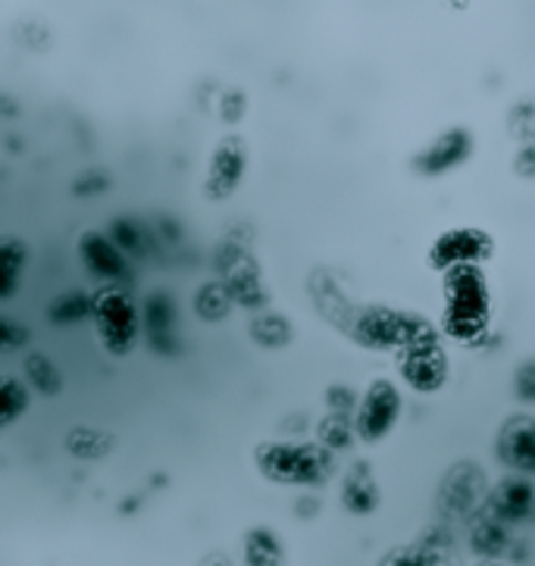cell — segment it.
I'll list each match as a JSON object with an SVG mask.
<instances>
[{
  "label": "cell",
  "mask_w": 535,
  "mask_h": 566,
  "mask_svg": "<svg viewBox=\"0 0 535 566\" xmlns=\"http://www.w3.org/2000/svg\"><path fill=\"white\" fill-rule=\"evenodd\" d=\"M311 297L319 316L342 332L348 342L376 354H398L410 342L439 332L423 313L391 307V304H360L345 292L329 273L311 275Z\"/></svg>",
  "instance_id": "6da1fadb"
},
{
  "label": "cell",
  "mask_w": 535,
  "mask_h": 566,
  "mask_svg": "<svg viewBox=\"0 0 535 566\" xmlns=\"http://www.w3.org/2000/svg\"><path fill=\"white\" fill-rule=\"evenodd\" d=\"M263 482L279 489H319L335 475V454L304 439H263L251 451Z\"/></svg>",
  "instance_id": "7a4b0ae2"
},
{
  "label": "cell",
  "mask_w": 535,
  "mask_h": 566,
  "mask_svg": "<svg viewBox=\"0 0 535 566\" xmlns=\"http://www.w3.org/2000/svg\"><path fill=\"white\" fill-rule=\"evenodd\" d=\"M492 319V289L482 266H458L442 273V332L470 345L485 335Z\"/></svg>",
  "instance_id": "3957f363"
},
{
  "label": "cell",
  "mask_w": 535,
  "mask_h": 566,
  "mask_svg": "<svg viewBox=\"0 0 535 566\" xmlns=\"http://www.w3.org/2000/svg\"><path fill=\"white\" fill-rule=\"evenodd\" d=\"M94 338L113 360H126L141 342V307L126 285H101L92 292Z\"/></svg>",
  "instance_id": "277c9868"
},
{
  "label": "cell",
  "mask_w": 535,
  "mask_h": 566,
  "mask_svg": "<svg viewBox=\"0 0 535 566\" xmlns=\"http://www.w3.org/2000/svg\"><path fill=\"white\" fill-rule=\"evenodd\" d=\"M405 413V395L401 388L379 376L360 391L357 407H354V436L360 444H382V441L398 429Z\"/></svg>",
  "instance_id": "5b68a950"
},
{
  "label": "cell",
  "mask_w": 535,
  "mask_h": 566,
  "mask_svg": "<svg viewBox=\"0 0 535 566\" xmlns=\"http://www.w3.org/2000/svg\"><path fill=\"white\" fill-rule=\"evenodd\" d=\"M395 366H398L401 382L417 395H439L451 379V357H448V347L442 345L439 332L401 347L395 354Z\"/></svg>",
  "instance_id": "8992f818"
},
{
  "label": "cell",
  "mask_w": 535,
  "mask_h": 566,
  "mask_svg": "<svg viewBox=\"0 0 535 566\" xmlns=\"http://www.w3.org/2000/svg\"><path fill=\"white\" fill-rule=\"evenodd\" d=\"M251 166V154L241 135H225L210 150V160L203 169L201 195L207 203H225L239 195L241 182L248 176Z\"/></svg>",
  "instance_id": "52a82bcc"
},
{
  "label": "cell",
  "mask_w": 535,
  "mask_h": 566,
  "mask_svg": "<svg viewBox=\"0 0 535 566\" xmlns=\"http://www.w3.org/2000/svg\"><path fill=\"white\" fill-rule=\"evenodd\" d=\"M495 254V241L480 226H454L444 229L426 251V263L436 273H448L458 266H485Z\"/></svg>",
  "instance_id": "ba28073f"
},
{
  "label": "cell",
  "mask_w": 535,
  "mask_h": 566,
  "mask_svg": "<svg viewBox=\"0 0 535 566\" xmlns=\"http://www.w3.org/2000/svg\"><path fill=\"white\" fill-rule=\"evenodd\" d=\"M75 254H78L82 270L101 285H126L135 275L129 256L123 254L113 244V238L101 229H85L75 241Z\"/></svg>",
  "instance_id": "9c48e42d"
},
{
  "label": "cell",
  "mask_w": 535,
  "mask_h": 566,
  "mask_svg": "<svg viewBox=\"0 0 535 566\" xmlns=\"http://www.w3.org/2000/svg\"><path fill=\"white\" fill-rule=\"evenodd\" d=\"M495 457L511 475H523L535 482V417L514 413L501 422L495 436Z\"/></svg>",
  "instance_id": "30bf717a"
},
{
  "label": "cell",
  "mask_w": 535,
  "mask_h": 566,
  "mask_svg": "<svg viewBox=\"0 0 535 566\" xmlns=\"http://www.w3.org/2000/svg\"><path fill=\"white\" fill-rule=\"evenodd\" d=\"M473 147L476 142H473L470 128H448L413 157V172L423 179H442L473 157Z\"/></svg>",
  "instance_id": "8fae6325"
},
{
  "label": "cell",
  "mask_w": 535,
  "mask_h": 566,
  "mask_svg": "<svg viewBox=\"0 0 535 566\" xmlns=\"http://www.w3.org/2000/svg\"><path fill=\"white\" fill-rule=\"evenodd\" d=\"M222 289L229 292L232 304H239L244 311H266L270 307V292L263 285L260 266L254 263V256L248 251H235V256H229L222 263Z\"/></svg>",
  "instance_id": "7c38bea8"
},
{
  "label": "cell",
  "mask_w": 535,
  "mask_h": 566,
  "mask_svg": "<svg viewBox=\"0 0 535 566\" xmlns=\"http://www.w3.org/2000/svg\"><path fill=\"white\" fill-rule=\"evenodd\" d=\"M176 326H179V311L169 292H150L141 304V329H148V345L160 357H172L176 345Z\"/></svg>",
  "instance_id": "4fadbf2b"
},
{
  "label": "cell",
  "mask_w": 535,
  "mask_h": 566,
  "mask_svg": "<svg viewBox=\"0 0 535 566\" xmlns=\"http://www.w3.org/2000/svg\"><path fill=\"white\" fill-rule=\"evenodd\" d=\"M489 513L501 520L504 526L511 523H523L535 513V485L533 479H523V475H504L499 485L489 492Z\"/></svg>",
  "instance_id": "5bb4252c"
},
{
  "label": "cell",
  "mask_w": 535,
  "mask_h": 566,
  "mask_svg": "<svg viewBox=\"0 0 535 566\" xmlns=\"http://www.w3.org/2000/svg\"><path fill=\"white\" fill-rule=\"evenodd\" d=\"M338 501H342V507L352 516H373V513L379 511L382 489H379L376 473H373V467H369L367 460H357V463H352L345 470L342 482H338Z\"/></svg>",
  "instance_id": "9a60e30c"
},
{
  "label": "cell",
  "mask_w": 535,
  "mask_h": 566,
  "mask_svg": "<svg viewBox=\"0 0 535 566\" xmlns=\"http://www.w3.org/2000/svg\"><path fill=\"white\" fill-rule=\"evenodd\" d=\"M482 497H489V485H485V475L476 463H458L451 473L444 475L442 504L448 513L466 516Z\"/></svg>",
  "instance_id": "2e32d148"
},
{
  "label": "cell",
  "mask_w": 535,
  "mask_h": 566,
  "mask_svg": "<svg viewBox=\"0 0 535 566\" xmlns=\"http://www.w3.org/2000/svg\"><path fill=\"white\" fill-rule=\"evenodd\" d=\"M241 566H289V548L273 526L258 523L241 535Z\"/></svg>",
  "instance_id": "e0dca14e"
},
{
  "label": "cell",
  "mask_w": 535,
  "mask_h": 566,
  "mask_svg": "<svg viewBox=\"0 0 535 566\" xmlns=\"http://www.w3.org/2000/svg\"><path fill=\"white\" fill-rule=\"evenodd\" d=\"M29 260H32V248L22 238L0 235V304L13 301L19 294Z\"/></svg>",
  "instance_id": "ac0fdd59"
},
{
  "label": "cell",
  "mask_w": 535,
  "mask_h": 566,
  "mask_svg": "<svg viewBox=\"0 0 535 566\" xmlns=\"http://www.w3.org/2000/svg\"><path fill=\"white\" fill-rule=\"evenodd\" d=\"M248 335H251V342L263 350H282L285 345H292V338H295V329H292V323H289V316H282L276 311H260L254 313V319H251V326H248Z\"/></svg>",
  "instance_id": "d6986e66"
},
{
  "label": "cell",
  "mask_w": 535,
  "mask_h": 566,
  "mask_svg": "<svg viewBox=\"0 0 535 566\" xmlns=\"http://www.w3.org/2000/svg\"><path fill=\"white\" fill-rule=\"evenodd\" d=\"M66 454L75 460H104L116 448V439L107 429H94V426H73L63 439Z\"/></svg>",
  "instance_id": "ffe728a7"
},
{
  "label": "cell",
  "mask_w": 535,
  "mask_h": 566,
  "mask_svg": "<svg viewBox=\"0 0 535 566\" xmlns=\"http://www.w3.org/2000/svg\"><path fill=\"white\" fill-rule=\"evenodd\" d=\"M32 407V391L19 376L0 373V432L13 429Z\"/></svg>",
  "instance_id": "44dd1931"
},
{
  "label": "cell",
  "mask_w": 535,
  "mask_h": 566,
  "mask_svg": "<svg viewBox=\"0 0 535 566\" xmlns=\"http://www.w3.org/2000/svg\"><path fill=\"white\" fill-rule=\"evenodd\" d=\"M507 545H511V532L492 513H485V516H480L473 523V530H470V548L476 551L482 560H499L501 554L507 551Z\"/></svg>",
  "instance_id": "7402d4cb"
},
{
  "label": "cell",
  "mask_w": 535,
  "mask_h": 566,
  "mask_svg": "<svg viewBox=\"0 0 535 566\" xmlns=\"http://www.w3.org/2000/svg\"><path fill=\"white\" fill-rule=\"evenodd\" d=\"M22 382L29 385V391H38V395H60L63 376H60V369L48 354L32 350L22 360Z\"/></svg>",
  "instance_id": "603a6c76"
},
{
  "label": "cell",
  "mask_w": 535,
  "mask_h": 566,
  "mask_svg": "<svg viewBox=\"0 0 535 566\" xmlns=\"http://www.w3.org/2000/svg\"><path fill=\"white\" fill-rule=\"evenodd\" d=\"M316 444H323L329 454H342L352 451V444L357 441L354 436V420L348 413H326L323 420L316 422Z\"/></svg>",
  "instance_id": "cb8c5ba5"
},
{
  "label": "cell",
  "mask_w": 535,
  "mask_h": 566,
  "mask_svg": "<svg viewBox=\"0 0 535 566\" xmlns=\"http://www.w3.org/2000/svg\"><path fill=\"white\" fill-rule=\"evenodd\" d=\"M107 235L113 238V244L129 256V260H141L148 254L150 248V232L145 226H138L135 220H126V217H116L107 229Z\"/></svg>",
  "instance_id": "d4e9b609"
},
{
  "label": "cell",
  "mask_w": 535,
  "mask_h": 566,
  "mask_svg": "<svg viewBox=\"0 0 535 566\" xmlns=\"http://www.w3.org/2000/svg\"><path fill=\"white\" fill-rule=\"evenodd\" d=\"M88 313H92V294L85 292H66L48 304V319L54 326H73L78 319H88Z\"/></svg>",
  "instance_id": "484cf974"
},
{
  "label": "cell",
  "mask_w": 535,
  "mask_h": 566,
  "mask_svg": "<svg viewBox=\"0 0 535 566\" xmlns=\"http://www.w3.org/2000/svg\"><path fill=\"white\" fill-rule=\"evenodd\" d=\"M232 311V297L222 289V282H207L195 292V313L203 323H222Z\"/></svg>",
  "instance_id": "4316f807"
},
{
  "label": "cell",
  "mask_w": 535,
  "mask_h": 566,
  "mask_svg": "<svg viewBox=\"0 0 535 566\" xmlns=\"http://www.w3.org/2000/svg\"><path fill=\"white\" fill-rule=\"evenodd\" d=\"M379 566H454L442 551L420 548V545H398L379 557Z\"/></svg>",
  "instance_id": "83f0119b"
},
{
  "label": "cell",
  "mask_w": 535,
  "mask_h": 566,
  "mask_svg": "<svg viewBox=\"0 0 535 566\" xmlns=\"http://www.w3.org/2000/svg\"><path fill=\"white\" fill-rule=\"evenodd\" d=\"M357 398L360 395L345 382H333L326 388V407H329V413H348V417H354Z\"/></svg>",
  "instance_id": "f1b7e54d"
},
{
  "label": "cell",
  "mask_w": 535,
  "mask_h": 566,
  "mask_svg": "<svg viewBox=\"0 0 535 566\" xmlns=\"http://www.w3.org/2000/svg\"><path fill=\"white\" fill-rule=\"evenodd\" d=\"M514 398L526 407L535 403V360H526V364L517 366L514 373Z\"/></svg>",
  "instance_id": "f546056e"
},
{
  "label": "cell",
  "mask_w": 535,
  "mask_h": 566,
  "mask_svg": "<svg viewBox=\"0 0 535 566\" xmlns=\"http://www.w3.org/2000/svg\"><path fill=\"white\" fill-rule=\"evenodd\" d=\"M29 326H19L10 316H0V350H19L29 345Z\"/></svg>",
  "instance_id": "4dcf8cb0"
},
{
  "label": "cell",
  "mask_w": 535,
  "mask_h": 566,
  "mask_svg": "<svg viewBox=\"0 0 535 566\" xmlns=\"http://www.w3.org/2000/svg\"><path fill=\"white\" fill-rule=\"evenodd\" d=\"M201 566H232V560H229V557H222V554H210Z\"/></svg>",
  "instance_id": "1f68e13d"
},
{
  "label": "cell",
  "mask_w": 535,
  "mask_h": 566,
  "mask_svg": "<svg viewBox=\"0 0 535 566\" xmlns=\"http://www.w3.org/2000/svg\"><path fill=\"white\" fill-rule=\"evenodd\" d=\"M476 566H514V564H504V560H480Z\"/></svg>",
  "instance_id": "d6a6232c"
}]
</instances>
